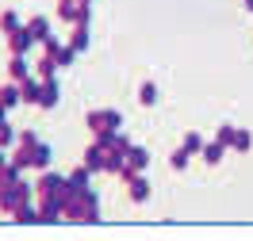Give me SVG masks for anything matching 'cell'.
Returning a JSON list of instances; mask_svg holds the SVG:
<instances>
[{"instance_id":"cell-1","label":"cell","mask_w":253,"mask_h":241,"mask_svg":"<svg viewBox=\"0 0 253 241\" xmlns=\"http://www.w3.org/2000/svg\"><path fill=\"white\" fill-rule=\"evenodd\" d=\"M35 195V184H27V180H4L0 184V210L4 214H16V207H23L27 199Z\"/></svg>"},{"instance_id":"cell-2","label":"cell","mask_w":253,"mask_h":241,"mask_svg":"<svg viewBox=\"0 0 253 241\" xmlns=\"http://www.w3.org/2000/svg\"><path fill=\"white\" fill-rule=\"evenodd\" d=\"M58 19H65L69 27L73 23H88L92 19V4H84V0H58Z\"/></svg>"},{"instance_id":"cell-3","label":"cell","mask_w":253,"mask_h":241,"mask_svg":"<svg viewBox=\"0 0 253 241\" xmlns=\"http://www.w3.org/2000/svg\"><path fill=\"white\" fill-rule=\"evenodd\" d=\"M62 192H65V176H58V172L42 169V176L35 180V195H39V199H58Z\"/></svg>"},{"instance_id":"cell-4","label":"cell","mask_w":253,"mask_h":241,"mask_svg":"<svg viewBox=\"0 0 253 241\" xmlns=\"http://www.w3.org/2000/svg\"><path fill=\"white\" fill-rule=\"evenodd\" d=\"M146 165H150V149H146V145H130V149H126V165H123L119 176L130 180L134 172H146Z\"/></svg>"},{"instance_id":"cell-5","label":"cell","mask_w":253,"mask_h":241,"mask_svg":"<svg viewBox=\"0 0 253 241\" xmlns=\"http://www.w3.org/2000/svg\"><path fill=\"white\" fill-rule=\"evenodd\" d=\"M31 77V62H27V54H8V80H23Z\"/></svg>"},{"instance_id":"cell-6","label":"cell","mask_w":253,"mask_h":241,"mask_svg":"<svg viewBox=\"0 0 253 241\" xmlns=\"http://www.w3.org/2000/svg\"><path fill=\"white\" fill-rule=\"evenodd\" d=\"M126 195H130V203H146V199H150V180H146V172H134V176L126 180Z\"/></svg>"},{"instance_id":"cell-7","label":"cell","mask_w":253,"mask_h":241,"mask_svg":"<svg viewBox=\"0 0 253 241\" xmlns=\"http://www.w3.org/2000/svg\"><path fill=\"white\" fill-rule=\"evenodd\" d=\"M23 27L31 31L35 46H46V38H54V34H50V19H46V16H35V19H27Z\"/></svg>"},{"instance_id":"cell-8","label":"cell","mask_w":253,"mask_h":241,"mask_svg":"<svg viewBox=\"0 0 253 241\" xmlns=\"http://www.w3.org/2000/svg\"><path fill=\"white\" fill-rule=\"evenodd\" d=\"M31 46H35V38H31L27 27H19V31L8 34V54H31Z\"/></svg>"},{"instance_id":"cell-9","label":"cell","mask_w":253,"mask_h":241,"mask_svg":"<svg viewBox=\"0 0 253 241\" xmlns=\"http://www.w3.org/2000/svg\"><path fill=\"white\" fill-rule=\"evenodd\" d=\"M0 103H4L8 111H12L16 103H23V84H19V80H4V84H0Z\"/></svg>"},{"instance_id":"cell-10","label":"cell","mask_w":253,"mask_h":241,"mask_svg":"<svg viewBox=\"0 0 253 241\" xmlns=\"http://www.w3.org/2000/svg\"><path fill=\"white\" fill-rule=\"evenodd\" d=\"M104 157H108V145L92 142L84 149V161H81V165H88V172H104Z\"/></svg>"},{"instance_id":"cell-11","label":"cell","mask_w":253,"mask_h":241,"mask_svg":"<svg viewBox=\"0 0 253 241\" xmlns=\"http://www.w3.org/2000/svg\"><path fill=\"white\" fill-rule=\"evenodd\" d=\"M88 180H92V172H88V165H77V169H73V172L65 176V188H69V192H84V188H92Z\"/></svg>"},{"instance_id":"cell-12","label":"cell","mask_w":253,"mask_h":241,"mask_svg":"<svg viewBox=\"0 0 253 241\" xmlns=\"http://www.w3.org/2000/svg\"><path fill=\"white\" fill-rule=\"evenodd\" d=\"M12 218H16L19 226H39V222H42V218H39V203H31V199H27L23 207H16V214H12Z\"/></svg>"},{"instance_id":"cell-13","label":"cell","mask_w":253,"mask_h":241,"mask_svg":"<svg viewBox=\"0 0 253 241\" xmlns=\"http://www.w3.org/2000/svg\"><path fill=\"white\" fill-rule=\"evenodd\" d=\"M39 100H42V77H27L23 80V103H35V107H39Z\"/></svg>"},{"instance_id":"cell-14","label":"cell","mask_w":253,"mask_h":241,"mask_svg":"<svg viewBox=\"0 0 253 241\" xmlns=\"http://www.w3.org/2000/svg\"><path fill=\"white\" fill-rule=\"evenodd\" d=\"M69 46L77 50V54L88 50V23H73V31H69Z\"/></svg>"},{"instance_id":"cell-15","label":"cell","mask_w":253,"mask_h":241,"mask_svg":"<svg viewBox=\"0 0 253 241\" xmlns=\"http://www.w3.org/2000/svg\"><path fill=\"white\" fill-rule=\"evenodd\" d=\"M58 96H62L58 80H42V100H39V107H42V111H50V107L58 103Z\"/></svg>"},{"instance_id":"cell-16","label":"cell","mask_w":253,"mask_h":241,"mask_svg":"<svg viewBox=\"0 0 253 241\" xmlns=\"http://www.w3.org/2000/svg\"><path fill=\"white\" fill-rule=\"evenodd\" d=\"M50 157H54V149H50L46 142H39V145L31 149V169H39V172H42V169L50 165Z\"/></svg>"},{"instance_id":"cell-17","label":"cell","mask_w":253,"mask_h":241,"mask_svg":"<svg viewBox=\"0 0 253 241\" xmlns=\"http://www.w3.org/2000/svg\"><path fill=\"white\" fill-rule=\"evenodd\" d=\"M222 153H226V145H222V142H204V149H200V157H204L207 165H219Z\"/></svg>"},{"instance_id":"cell-18","label":"cell","mask_w":253,"mask_h":241,"mask_svg":"<svg viewBox=\"0 0 253 241\" xmlns=\"http://www.w3.org/2000/svg\"><path fill=\"white\" fill-rule=\"evenodd\" d=\"M19 27H23V19H19L12 8H4V12H0V31L12 34V31H19Z\"/></svg>"},{"instance_id":"cell-19","label":"cell","mask_w":253,"mask_h":241,"mask_svg":"<svg viewBox=\"0 0 253 241\" xmlns=\"http://www.w3.org/2000/svg\"><path fill=\"white\" fill-rule=\"evenodd\" d=\"M54 73H58V62H54L50 54H42V62L35 65V77H42V80H54Z\"/></svg>"},{"instance_id":"cell-20","label":"cell","mask_w":253,"mask_h":241,"mask_svg":"<svg viewBox=\"0 0 253 241\" xmlns=\"http://www.w3.org/2000/svg\"><path fill=\"white\" fill-rule=\"evenodd\" d=\"M138 103H146V107L158 103V84H154V80H146L142 88H138Z\"/></svg>"},{"instance_id":"cell-21","label":"cell","mask_w":253,"mask_h":241,"mask_svg":"<svg viewBox=\"0 0 253 241\" xmlns=\"http://www.w3.org/2000/svg\"><path fill=\"white\" fill-rule=\"evenodd\" d=\"M19 142V130H12V123H0V149H12Z\"/></svg>"},{"instance_id":"cell-22","label":"cell","mask_w":253,"mask_h":241,"mask_svg":"<svg viewBox=\"0 0 253 241\" xmlns=\"http://www.w3.org/2000/svg\"><path fill=\"white\" fill-rule=\"evenodd\" d=\"M188 161H192V153H188V149H184V145H180V149H173V153H169V165H173L176 172H184V169H188Z\"/></svg>"},{"instance_id":"cell-23","label":"cell","mask_w":253,"mask_h":241,"mask_svg":"<svg viewBox=\"0 0 253 241\" xmlns=\"http://www.w3.org/2000/svg\"><path fill=\"white\" fill-rule=\"evenodd\" d=\"M234 134H238V127H234V123H219V130H215V142H222L226 149H230V142H234Z\"/></svg>"},{"instance_id":"cell-24","label":"cell","mask_w":253,"mask_h":241,"mask_svg":"<svg viewBox=\"0 0 253 241\" xmlns=\"http://www.w3.org/2000/svg\"><path fill=\"white\" fill-rule=\"evenodd\" d=\"M180 145H184V149H188L192 157H196V153L204 149V138H200V130H188V134H184V142H180Z\"/></svg>"},{"instance_id":"cell-25","label":"cell","mask_w":253,"mask_h":241,"mask_svg":"<svg viewBox=\"0 0 253 241\" xmlns=\"http://www.w3.org/2000/svg\"><path fill=\"white\" fill-rule=\"evenodd\" d=\"M84 123H88V130H92V138L108 130V127H104V111H88V115H84Z\"/></svg>"},{"instance_id":"cell-26","label":"cell","mask_w":253,"mask_h":241,"mask_svg":"<svg viewBox=\"0 0 253 241\" xmlns=\"http://www.w3.org/2000/svg\"><path fill=\"white\" fill-rule=\"evenodd\" d=\"M250 145H253L250 130H238V134H234V142H230V149H238V153H250Z\"/></svg>"},{"instance_id":"cell-27","label":"cell","mask_w":253,"mask_h":241,"mask_svg":"<svg viewBox=\"0 0 253 241\" xmlns=\"http://www.w3.org/2000/svg\"><path fill=\"white\" fill-rule=\"evenodd\" d=\"M104 127H108V130H119V127H123V115L115 111V107H108V111H104Z\"/></svg>"},{"instance_id":"cell-28","label":"cell","mask_w":253,"mask_h":241,"mask_svg":"<svg viewBox=\"0 0 253 241\" xmlns=\"http://www.w3.org/2000/svg\"><path fill=\"white\" fill-rule=\"evenodd\" d=\"M19 145L35 149V145H39V134H35V130H19Z\"/></svg>"},{"instance_id":"cell-29","label":"cell","mask_w":253,"mask_h":241,"mask_svg":"<svg viewBox=\"0 0 253 241\" xmlns=\"http://www.w3.org/2000/svg\"><path fill=\"white\" fill-rule=\"evenodd\" d=\"M0 123H8V107L4 103H0Z\"/></svg>"},{"instance_id":"cell-30","label":"cell","mask_w":253,"mask_h":241,"mask_svg":"<svg viewBox=\"0 0 253 241\" xmlns=\"http://www.w3.org/2000/svg\"><path fill=\"white\" fill-rule=\"evenodd\" d=\"M246 8H250V12H253V0H246Z\"/></svg>"},{"instance_id":"cell-31","label":"cell","mask_w":253,"mask_h":241,"mask_svg":"<svg viewBox=\"0 0 253 241\" xmlns=\"http://www.w3.org/2000/svg\"><path fill=\"white\" fill-rule=\"evenodd\" d=\"M84 4H92V0H84Z\"/></svg>"}]
</instances>
